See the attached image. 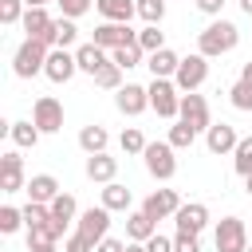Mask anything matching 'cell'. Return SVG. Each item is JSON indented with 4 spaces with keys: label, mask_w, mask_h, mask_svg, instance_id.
I'll return each instance as SVG.
<instances>
[{
    "label": "cell",
    "mask_w": 252,
    "mask_h": 252,
    "mask_svg": "<svg viewBox=\"0 0 252 252\" xmlns=\"http://www.w3.org/2000/svg\"><path fill=\"white\" fill-rule=\"evenodd\" d=\"M20 224H24V209H12V205H4V209H0V232H4V236H12Z\"/></svg>",
    "instance_id": "cell-38"
},
{
    "label": "cell",
    "mask_w": 252,
    "mask_h": 252,
    "mask_svg": "<svg viewBox=\"0 0 252 252\" xmlns=\"http://www.w3.org/2000/svg\"><path fill=\"white\" fill-rule=\"evenodd\" d=\"M236 43H240V28H236L232 20H213V24L197 35V51H201V55H209V59L228 55Z\"/></svg>",
    "instance_id": "cell-1"
},
{
    "label": "cell",
    "mask_w": 252,
    "mask_h": 252,
    "mask_svg": "<svg viewBox=\"0 0 252 252\" xmlns=\"http://www.w3.org/2000/svg\"><path fill=\"white\" fill-rule=\"evenodd\" d=\"M228 102H232L236 110H244V114H252V83H244V79H236V83L228 87Z\"/></svg>",
    "instance_id": "cell-33"
},
{
    "label": "cell",
    "mask_w": 252,
    "mask_h": 252,
    "mask_svg": "<svg viewBox=\"0 0 252 252\" xmlns=\"http://www.w3.org/2000/svg\"><path fill=\"white\" fill-rule=\"evenodd\" d=\"M240 79H244V83H252V59H248V63L240 67Z\"/></svg>",
    "instance_id": "cell-46"
},
{
    "label": "cell",
    "mask_w": 252,
    "mask_h": 252,
    "mask_svg": "<svg viewBox=\"0 0 252 252\" xmlns=\"http://www.w3.org/2000/svg\"><path fill=\"white\" fill-rule=\"evenodd\" d=\"M138 47L150 55V51H161L165 47V32H158V24H146L142 32H138Z\"/></svg>",
    "instance_id": "cell-34"
},
{
    "label": "cell",
    "mask_w": 252,
    "mask_h": 252,
    "mask_svg": "<svg viewBox=\"0 0 252 252\" xmlns=\"http://www.w3.org/2000/svg\"><path fill=\"white\" fill-rule=\"evenodd\" d=\"M8 134H12V142H16L20 150H35V142H39V134H43V130H39L35 122H12V130H8Z\"/></svg>",
    "instance_id": "cell-27"
},
{
    "label": "cell",
    "mask_w": 252,
    "mask_h": 252,
    "mask_svg": "<svg viewBox=\"0 0 252 252\" xmlns=\"http://www.w3.org/2000/svg\"><path fill=\"white\" fill-rule=\"evenodd\" d=\"M213 244H217V252H244L248 248V224L240 217H224L213 232Z\"/></svg>",
    "instance_id": "cell-5"
},
{
    "label": "cell",
    "mask_w": 252,
    "mask_h": 252,
    "mask_svg": "<svg viewBox=\"0 0 252 252\" xmlns=\"http://www.w3.org/2000/svg\"><path fill=\"white\" fill-rule=\"evenodd\" d=\"M236 142H240V134H236V126H228V122H213V126L205 130V146H209V154H232Z\"/></svg>",
    "instance_id": "cell-17"
},
{
    "label": "cell",
    "mask_w": 252,
    "mask_h": 252,
    "mask_svg": "<svg viewBox=\"0 0 252 252\" xmlns=\"http://www.w3.org/2000/svg\"><path fill=\"white\" fill-rule=\"evenodd\" d=\"M94 252H126V244H122V240H114V236H102V240L94 244Z\"/></svg>",
    "instance_id": "cell-44"
},
{
    "label": "cell",
    "mask_w": 252,
    "mask_h": 252,
    "mask_svg": "<svg viewBox=\"0 0 252 252\" xmlns=\"http://www.w3.org/2000/svg\"><path fill=\"white\" fill-rule=\"evenodd\" d=\"M24 12H28L24 0H0V24H20Z\"/></svg>",
    "instance_id": "cell-39"
},
{
    "label": "cell",
    "mask_w": 252,
    "mask_h": 252,
    "mask_svg": "<svg viewBox=\"0 0 252 252\" xmlns=\"http://www.w3.org/2000/svg\"><path fill=\"white\" fill-rule=\"evenodd\" d=\"M142 209H146L154 220H165V217H173V213L181 209V197H177V189H154V193L142 201Z\"/></svg>",
    "instance_id": "cell-16"
},
{
    "label": "cell",
    "mask_w": 252,
    "mask_h": 252,
    "mask_svg": "<svg viewBox=\"0 0 252 252\" xmlns=\"http://www.w3.org/2000/svg\"><path fill=\"white\" fill-rule=\"evenodd\" d=\"M154 232H158V220H154L146 209H138V213H126V240H138V244H146Z\"/></svg>",
    "instance_id": "cell-21"
},
{
    "label": "cell",
    "mask_w": 252,
    "mask_h": 252,
    "mask_svg": "<svg viewBox=\"0 0 252 252\" xmlns=\"http://www.w3.org/2000/svg\"><path fill=\"white\" fill-rule=\"evenodd\" d=\"M63 189H59V181L51 177V173H35L32 181H28V201H39V205H51L55 197H59Z\"/></svg>",
    "instance_id": "cell-22"
},
{
    "label": "cell",
    "mask_w": 252,
    "mask_h": 252,
    "mask_svg": "<svg viewBox=\"0 0 252 252\" xmlns=\"http://www.w3.org/2000/svg\"><path fill=\"white\" fill-rule=\"evenodd\" d=\"M0 189H4V193L28 189V185H24V158H20L16 150H8V154L0 158Z\"/></svg>",
    "instance_id": "cell-15"
},
{
    "label": "cell",
    "mask_w": 252,
    "mask_h": 252,
    "mask_svg": "<svg viewBox=\"0 0 252 252\" xmlns=\"http://www.w3.org/2000/svg\"><path fill=\"white\" fill-rule=\"evenodd\" d=\"M244 189H248V197H252V173H248V177H244Z\"/></svg>",
    "instance_id": "cell-51"
},
{
    "label": "cell",
    "mask_w": 252,
    "mask_h": 252,
    "mask_svg": "<svg viewBox=\"0 0 252 252\" xmlns=\"http://www.w3.org/2000/svg\"><path fill=\"white\" fill-rule=\"evenodd\" d=\"M91 79H94V87H102V91H118V87H122V67L110 59V63H102Z\"/></svg>",
    "instance_id": "cell-28"
},
{
    "label": "cell",
    "mask_w": 252,
    "mask_h": 252,
    "mask_svg": "<svg viewBox=\"0 0 252 252\" xmlns=\"http://www.w3.org/2000/svg\"><path fill=\"white\" fill-rule=\"evenodd\" d=\"M138 16L146 24H161L165 20V0H138Z\"/></svg>",
    "instance_id": "cell-37"
},
{
    "label": "cell",
    "mask_w": 252,
    "mask_h": 252,
    "mask_svg": "<svg viewBox=\"0 0 252 252\" xmlns=\"http://www.w3.org/2000/svg\"><path fill=\"white\" fill-rule=\"evenodd\" d=\"M114 106L126 114V118H138L146 106H150V87H138V83H126L114 91Z\"/></svg>",
    "instance_id": "cell-8"
},
{
    "label": "cell",
    "mask_w": 252,
    "mask_h": 252,
    "mask_svg": "<svg viewBox=\"0 0 252 252\" xmlns=\"http://www.w3.org/2000/svg\"><path fill=\"white\" fill-rule=\"evenodd\" d=\"M244 252H252V244H248V248H244Z\"/></svg>",
    "instance_id": "cell-52"
},
{
    "label": "cell",
    "mask_w": 252,
    "mask_h": 252,
    "mask_svg": "<svg viewBox=\"0 0 252 252\" xmlns=\"http://www.w3.org/2000/svg\"><path fill=\"white\" fill-rule=\"evenodd\" d=\"M173 220H177V232H197V236H201V228L209 224V205H201V201H181V209L173 213Z\"/></svg>",
    "instance_id": "cell-14"
},
{
    "label": "cell",
    "mask_w": 252,
    "mask_h": 252,
    "mask_svg": "<svg viewBox=\"0 0 252 252\" xmlns=\"http://www.w3.org/2000/svg\"><path fill=\"white\" fill-rule=\"evenodd\" d=\"M146 67H150L154 79H173L177 67H181V55H173L169 47H161V51H150L146 55Z\"/></svg>",
    "instance_id": "cell-19"
},
{
    "label": "cell",
    "mask_w": 252,
    "mask_h": 252,
    "mask_svg": "<svg viewBox=\"0 0 252 252\" xmlns=\"http://www.w3.org/2000/svg\"><path fill=\"white\" fill-rule=\"evenodd\" d=\"M142 55H146V51H142L138 43H122V47H114V51H110V59H114V63H118L122 71L138 67V63H142Z\"/></svg>",
    "instance_id": "cell-32"
},
{
    "label": "cell",
    "mask_w": 252,
    "mask_h": 252,
    "mask_svg": "<svg viewBox=\"0 0 252 252\" xmlns=\"http://www.w3.org/2000/svg\"><path fill=\"white\" fill-rule=\"evenodd\" d=\"M114 173H118V158H110L106 150L102 154H87V177L91 181L106 185V181H114Z\"/></svg>",
    "instance_id": "cell-20"
},
{
    "label": "cell",
    "mask_w": 252,
    "mask_h": 252,
    "mask_svg": "<svg viewBox=\"0 0 252 252\" xmlns=\"http://www.w3.org/2000/svg\"><path fill=\"white\" fill-rule=\"evenodd\" d=\"M75 217H79V205H75V197H71V193H59V197L51 201V220H55V224L67 232V224H71Z\"/></svg>",
    "instance_id": "cell-26"
},
{
    "label": "cell",
    "mask_w": 252,
    "mask_h": 252,
    "mask_svg": "<svg viewBox=\"0 0 252 252\" xmlns=\"http://www.w3.org/2000/svg\"><path fill=\"white\" fill-rule=\"evenodd\" d=\"M32 252H59V248H55V244H35Z\"/></svg>",
    "instance_id": "cell-47"
},
{
    "label": "cell",
    "mask_w": 252,
    "mask_h": 252,
    "mask_svg": "<svg viewBox=\"0 0 252 252\" xmlns=\"http://www.w3.org/2000/svg\"><path fill=\"white\" fill-rule=\"evenodd\" d=\"M232 169H236L240 177L252 173V134H244V138L236 142V150H232Z\"/></svg>",
    "instance_id": "cell-29"
},
{
    "label": "cell",
    "mask_w": 252,
    "mask_h": 252,
    "mask_svg": "<svg viewBox=\"0 0 252 252\" xmlns=\"http://www.w3.org/2000/svg\"><path fill=\"white\" fill-rule=\"evenodd\" d=\"M102 205H106L110 213H130L134 193H130L126 185H118V181H106V185H102Z\"/></svg>",
    "instance_id": "cell-23"
},
{
    "label": "cell",
    "mask_w": 252,
    "mask_h": 252,
    "mask_svg": "<svg viewBox=\"0 0 252 252\" xmlns=\"http://www.w3.org/2000/svg\"><path fill=\"white\" fill-rule=\"evenodd\" d=\"M55 4H59V12H63V16L79 20V16H87V12H91V4H94V0H55Z\"/></svg>",
    "instance_id": "cell-40"
},
{
    "label": "cell",
    "mask_w": 252,
    "mask_h": 252,
    "mask_svg": "<svg viewBox=\"0 0 252 252\" xmlns=\"http://www.w3.org/2000/svg\"><path fill=\"white\" fill-rule=\"evenodd\" d=\"M197 8H201L205 16H220V8H224V0H197Z\"/></svg>",
    "instance_id": "cell-45"
},
{
    "label": "cell",
    "mask_w": 252,
    "mask_h": 252,
    "mask_svg": "<svg viewBox=\"0 0 252 252\" xmlns=\"http://www.w3.org/2000/svg\"><path fill=\"white\" fill-rule=\"evenodd\" d=\"M94 43L106 47V51H114V47H122V43H138V32H134L130 24H114V20H106V24L94 28Z\"/></svg>",
    "instance_id": "cell-10"
},
{
    "label": "cell",
    "mask_w": 252,
    "mask_h": 252,
    "mask_svg": "<svg viewBox=\"0 0 252 252\" xmlns=\"http://www.w3.org/2000/svg\"><path fill=\"white\" fill-rule=\"evenodd\" d=\"M20 24H24L28 39H43L47 47H55V32H51V24H55V20L47 16V8H28Z\"/></svg>",
    "instance_id": "cell-12"
},
{
    "label": "cell",
    "mask_w": 252,
    "mask_h": 252,
    "mask_svg": "<svg viewBox=\"0 0 252 252\" xmlns=\"http://www.w3.org/2000/svg\"><path fill=\"white\" fill-rule=\"evenodd\" d=\"M240 12H244V16H252V0H240Z\"/></svg>",
    "instance_id": "cell-49"
},
{
    "label": "cell",
    "mask_w": 252,
    "mask_h": 252,
    "mask_svg": "<svg viewBox=\"0 0 252 252\" xmlns=\"http://www.w3.org/2000/svg\"><path fill=\"white\" fill-rule=\"evenodd\" d=\"M75 71H79L75 51H67V47H51V51H47V67H43V75H47L51 83H67Z\"/></svg>",
    "instance_id": "cell-13"
},
{
    "label": "cell",
    "mask_w": 252,
    "mask_h": 252,
    "mask_svg": "<svg viewBox=\"0 0 252 252\" xmlns=\"http://www.w3.org/2000/svg\"><path fill=\"white\" fill-rule=\"evenodd\" d=\"M63 252H94V240H87V236L75 228V232L63 240Z\"/></svg>",
    "instance_id": "cell-41"
},
{
    "label": "cell",
    "mask_w": 252,
    "mask_h": 252,
    "mask_svg": "<svg viewBox=\"0 0 252 252\" xmlns=\"http://www.w3.org/2000/svg\"><path fill=\"white\" fill-rule=\"evenodd\" d=\"M51 32H55V47H71V43L79 39V28H75L71 16H59V20L51 24Z\"/></svg>",
    "instance_id": "cell-31"
},
{
    "label": "cell",
    "mask_w": 252,
    "mask_h": 252,
    "mask_svg": "<svg viewBox=\"0 0 252 252\" xmlns=\"http://www.w3.org/2000/svg\"><path fill=\"white\" fill-rule=\"evenodd\" d=\"M28 8H47V0H24Z\"/></svg>",
    "instance_id": "cell-50"
},
{
    "label": "cell",
    "mask_w": 252,
    "mask_h": 252,
    "mask_svg": "<svg viewBox=\"0 0 252 252\" xmlns=\"http://www.w3.org/2000/svg\"><path fill=\"white\" fill-rule=\"evenodd\" d=\"M150 110H158V118H177L181 114V94L173 79H154L150 83Z\"/></svg>",
    "instance_id": "cell-4"
},
{
    "label": "cell",
    "mask_w": 252,
    "mask_h": 252,
    "mask_svg": "<svg viewBox=\"0 0 252 252\" xmlns=\"http://www.w3.org/2000/svg\"><path fill=\"white\" fill-rule=\"evenodd\" d=\"M94 8L102 12V20H114V24H130V16L138 12V0H94Z\"/></svg>",
    "instance_id": "cell-24"
},
{
    "label": "cell",
    "mask_w": 252,
    "mask_h": 252,
    "mask_svg": "<svg viewBox=\"0 0 252 252\" xmlns=\"http://www.w3.org/2000/svg\"><path fill=\"white\" fill-rule=\"evenodd\" d=\"M177 118H181V122H189L197 134L213 126V118H209V102H205V94H197V91L181 94V114H177Z\"/></svg>",
    "instance_id": "cell-9"
},
{
    "label": "cell",
    "mask_w": 252,
    "mask_h": 252,
    "mask_svg": "<svg viewBox=\"0 0 252 252\" xmlns=\"http://www.w3.org/2000/svg\"><path fill=\"white\" fill-rule=\"evenodd\" d=\"M75 224H79V232H83L87 240H94V244H98V240L106 236V228H110V209H106V205H98V209L91 205V209H83V213H79V220H75Z\"/></svg>",
    "instance_id": "cell-11"
},
{
    "label": "cell",
    "mask_w": 252,
    "mask_h": 252,
    "mask_svg": "<svg viewBox=\"0 0 252 252\" xmlns=\"http://www.w3.org/2000/svg\"><path fill=\"white\" fill-rule=\"evenodd\" d=\"M173 252H201L197 232H177V236H173Z\"/></svg>",
    "instance_id": "cell-42"
},
{
    "label": "cell",
    "mask_w": 252,
    "mask_h": 252,
    "mask_svg": "<svg viewBox=\"0 0 252 252\" xmlns=\"http://www.w3.org/2000/svg\"><path fill=\"white\" fill-rule=\"evenodd\" d=\"M32 122H35L43 134H59V130H63V102L51 98V94H39L35 106H32Z\"/></svg>",
    "instance_id": "cell-7"
},
{
    "label": "cell",
    "mask_w": 252,
    "mask_h": 252,
    "mask_svg": "<svg viewBox=\"0 0 252 252\" xmlns=\"http://www.w3.org/2000/svg\"><path fill=\"white\" fill-rule=\"evenodd\" d=\"M75 63H79V71L94 75L102 63H110V51H106V47H98V43L91 39V43H79V47H75Z\"/></svg>",
    "instance_id": "cell-18"
},
{
    "label": "cell",
    "mask_w": 252,
    "mask_h": 252,
    "mask_svg": "<svg viewBox=\"0 0 252 252\" xmlns=\"http://www.w3.org/2000/svg\"><path fill=\"white\" fill-rule=\"evenodd\" d=\"M142 158H146L150 177H158V181H173V173H177V150H173L169 142H150Z\"/></svg>",
    "instance_id": "cell-3"
},
{
    "label": "cell",
    "mask_w": 252,
    "mask_h": 252,
    "mask_svg": "<svg viewBox=\"0 0 252 252\" xmlns=\"http://www.w3.org/2000/svg\"><path fill=\"white\" fill-rule=\"evenodd\" d=\"M126 252H146V244H138V240H130V244H126Z\"/></svg>",
    "instance_id": "cell-48"
},
{
    "label": "cell",
    "mask_w": 252,
    "mask_h": 252,
    "mask_svg": "<svg viewBox=\"0 0 252 252\" xmlns=\"http://www.w3.org/2000/svg\"><path fill=\"white\" fill-rule=\"evenodd\" d=\"M47 43L43 39H24L20 47H16V55H12V71H16V79H32V75H43V67H47Z\"/></svg>",
    "instance_id": "cell-2"
},
{
    "label": "cell",
    "mask_w": 252,
    "mask_h": 252,
    "mask_svg": "<svg viewBox=\"0 0 252 252\" xmlns=\"http://www.w3.org/2000/svg\"><path fill=\"white\" fill-rule=\"evenodd\" d=\"M51 220V205H39V201H28L24 205V228H39Z\"/></svg>",
    "instance_id": "cell-36"
},
{
    "label": "cell",
    "mask_w": 252,
    "mask_h": 252,
    "mask_svg": "<svg viewBox=\"0 0 252 252\" xmlns=\"http://www.w3.org/2000/svg\"><path fill=\"white\" fill-rule=\"evenodd\" d=\"M146 252H173V240L161 236V232H154V236L146 240Z\"/></svg>",
    "instance_id": "cell-43"
},
{
    "label": "cell",
    "mask_w": 252,
    "mask_h": 252,
    "mask_svg": "<svg viewBox=\"0 0 252 252\" xmlns=\"http://www.w3.org/2000/svg\"><path fill=\"white\" fill-rule=\"evenodd\" d=\"M118 146H122L126 154H146V146H150V142H146V134H142L138 126H126V130L118 134Z\"/></svg>",
    "instance_id": "cell-35"
},
{
    "label": "cell",
    "mask_w": 252,
    "mask_h": 252,
    "mask_svg": "<svg viewBox=\"0 0 252 252\" xmlns=\"http://www.w3.org/2000/svg\"><path fill=\"white\" fill-rule=\"evenodd\" d=\"M106 142H110V134H106V126H98V122H91V126L79 130V150H83V154H102Z\"/></svg>",
    "instance_id": "cell-25"
},
{
    "label": "cell",
    "mask_w": 252,
    "mask_h": 252,
    "mask_svg": "<svg viewBox=\"0 0 252 252\" xmlns=\"http://www.w3.org/2000/svg\"><path fill=\"white\" fill-rule=\"evenodd\" d=\"M205 79H209V55H201V51H197V55H185V59H181V67H177V75H173L177 91H185V94H189V91H197Z\"/></svg>",
    "instance_id": "cell-6"
},
{
    "label": "cell",
    "mask_w": 252,
    "mask_h": 252,
    "mask_svg": "<svg viewBox=\"0 0 252 252\" xmlns=\"http://www.w3.org/2000/svg\"><path fill=\"white\" fill-rule=\"evenodd\" d=\"M165 142H169L173 150H189V146L197 142V130H193L189 122H181V118H177V122L169 126V138H165Z\"/></svg>",
    "instance_id": "cell-30"
}]
</instances>
